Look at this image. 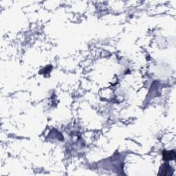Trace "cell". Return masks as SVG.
Wrapping results in <instances>:
<instances>
[{
	"instance_id": "obj_1",
	"label": "cell",
	"mask_w": 176,
	"mask_h": 176,
	"mask_svg": "<svg viewBox=\"0 0 176 176\" xmlns=\"http://www.w3.org/2000/svg\"><path fill=\"white\" fill-rule=\"evenodd\" d=\"M173 173V169L169 164H164L162 166L160 169L159 174L162 175H172Z\"/></svg>"
},
{
	"instance_id": "obj_2",
	"label": "cell",
	"mask_w": 176,
	"mask_h": 176,
	"mask_svg": "<svg viewBox=\"0 0 176 176\" xmlns=\"http://www.w3.org/2000/svg\"><path fill=\"white\" fill-rule=\"evenodd\" d=\"M175 158V153L174 151H167L163 153V158L164 160H173Z\"/></svg>"
}]
</instances>
